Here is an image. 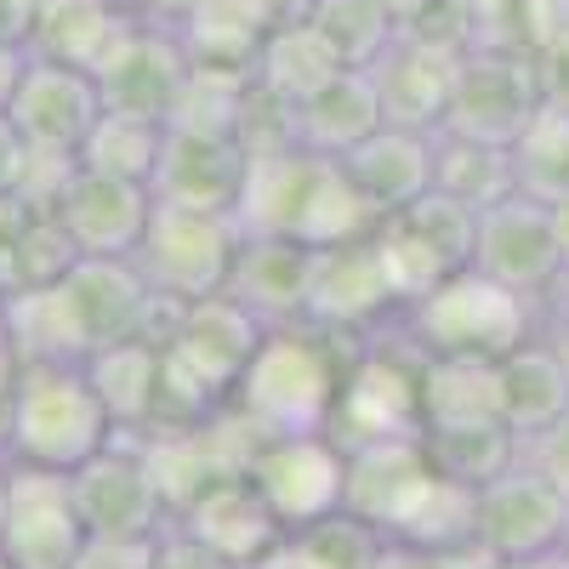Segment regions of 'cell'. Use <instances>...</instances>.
Wrapping results in <instances>:
<instances>
[{
	"instance_id": "cell-1",
	"label": "cell",
	"mask_w": 569,
	"mask_h": 569,
	"mask_svg": "<svg viewBox=\"0 0 569 569\" xmlns=\"http://www.w3.org/2000/svg\"><path fill=\"white\" fill-rule=\"evenodd\" d=\"M353 353H359V342L337 337V330H325V325H308V319L268 325V337L257 342L228 410L240 416L257 439L330 433V416H337Z\"/></svg>"
},
{
	"instance_id": "cell-2",
	"label": "cell",
	"mask_w": 569,
	"mask_h": 569,
	"mask_svg": "<svg viewBox=\"0 0 569 569\" xmlns=\"http://www.w3.org/2000/svg\"><path fill=\"white\" fill-rule=\"evenodd\" d=\"M536 297L512 291V284L479 273V268H456L445 273L427 297H416L399 313V337L427 353V359H501L518 342L536 337Z\"/></svg>"
},
{
	"instance_id": "cell-3",
	"label": "cell",
	"mask_w": 569,
	"mask_h": 569,
	"mask_svg": "<svg viewBox=\"0 0 569 569\" xmlns=\"http://www.w3.org/2000/svg\"><path fill=\"white\" fill-rule=\"evenodd\" d=\"M114 439V421L86 376V359H34L12 393V461L74 472Z\"/></svg>"
},
{
	"instance_id": "cell-4",
	"label": "cell",
	"mask_w": 569,
	"mask_h": 569,
	"mask_svg": "<svg viewBox=\"0 0 569 569\" xmlns=\"http://www.w3.org/2000/svg\"><path fill=\"white\" fill-rule=\"evenodd\" d=\"M52 302L63 313L74 359L131 337H166V319H171V302L154 297L137 257H80L52 284Z\"/></svg>"
},
{
	"instance_id": "cell-5",
	"label": "cell",
	"mask_w": 569,
	"mask_h": 569,
	"mask_svg": "<svg viewBox=\"0 0 569 569\" xmlns=\"http://www.w3.org/2000/svg\"><path fill=\"white\" fill-rule=\"evenodd\" d=\"M246 246V228L233 211H188V206H160L149 217V233L137 246V268L149 273L154 297L182 308L228 291L233 257Z\"/></svg>"
},
{
	"instance_id": "cell-6",
	"label": "cell",
	"mask_w": 569,
	"mask_h": 569,
	"mask_svg": "<svg viewBox=\"0 0 569 569\" xmlns=\"http://www.w3.org/2000/svg\"><path fill=\"white\" fill-rule=\"evenodd\" d=\"M69 496L86 518V536L98 541H154L171 525V501L137 433H114L91 461H80L69 472Z\"/></svg>"
},
{
	"instance_id": "cell-7",
	"label": "cell",
	"mask_w": 569,
	"mask_h": 569,
	"mask_svg": "<svg viewBox=\"0 0 569 569\" xmlns=\"http://www.w3.org/2000/svg\"><path fill=\"white\" fill-rule=\"evenodd\" d=\"M472 246H479V211L450 200L445 188H427L421 200L376 222V251L405 308L433 291L445 273L472 268Z\"/></svg>"
},
{
	"instance_id": "cell-8",
	"label": "cell",
	"mask_w": 569,
	"mask_h": 569,
	"mask_svg": "<svg viewBox=\"0 0 569 569\" xmlns=\"http://www.w3.org/2000/svg\"><path fill=\"white\" fill-rule=\"evenodd\" d=\"M541 109V86H536V58L518 40H472L456 58V86H450V109L439 131H461L479 142H507L530 126Z\"/></svg>"
},
{
	"instance_id": "cell-9",
	"label": "cell",
	"mask_w": 569,
	"mask_h": 569,
	"mask_svg": "<svg viewBox=\"0 0 569 569\" xmlns=\"http://www.w3.org/2000/svg\"><path fill=\"white\" fill-rule=\"evenodd\" d=\"M405 313L393 279L382 268V251H376V233L365 240H342L313 251V279H308V325H325L337 337L370 342Z\"/></svg>"
},
{
	"instance_id": "cell-10",
	"label": "cell",
	"mask_w": 569,
	"mask_h": 569,
	"mask_svg": "<svg viewBox=\"0 0 569 569\" xmlns=\"http://www.w3.org/2000/svg\"><path fill=\"white\" fill-rule=\"evenodd\" d=\"M246 479L262 490V501L273 507V518L284 525V536L313 525V518L337 512L342 490H348V450L330 433H279V439H257Z\"/></svg>"
},
{
	"instance_id": "cell-11",
	"label": "cell",
	"mask_w": 569,
	"mask_h": 569,
	"mask_svg": "<svg viewBox=\"0 0 569 569\" xmlns=\"http://www.w3.org/2000/svg\"><path fill=\"white\" fill-rule=\"evenodd\" d=\"M188 46L171 23H149V18H126L120 40L109 46V58L91 69L103 91L109 114H142V120H171L182 86H188Z\"/></svg>"
},
{
	"instance_id": "cell-12",
	"label": "cell",
	"mask_w": 569,
	"mask_h": 569,
	"mask_svg": "<svg viewBox=\"0 0 569 569\" xmlns=\"http://www.w3.org/2000/svg\"><path fill=\"white\" fill-rule=\"evenodd\" d=\"M479 541L501 563L569 547V490L518 456V467H507L501 479L479 490Z\"/></svg>"
},
{
	"instance_id": "cell-13",
	"label": "cell",
	"mask_w": 569,
	"mask_h": 569,
	"mask_svg": "<svg viewBox=\"0 0 569 569\" xmlns=\"http://www.w3.org/2000/svg\"><path fill=\"white\" fill-rule=\"evenodd\" d=\"M52 217L80 246V257H137L149 217H154V188L74 160V171L63 177L58 200H52Z\"/></svg>"
},
{
	"instance_id": "cell-14",
	"label": "cell",
	"mask_w": 569,
	"mask_h": 569,
	"mask_svg": "<svg viewBox=\"0 0 569 569\" xmlns=\"http://www.w3.org/2000/svg\"><path fill=\"white\" fill-rule=\"evenodd\" d=\"M472 268L512 284L536 302H547L563 284V257L552 233V206L536 194H507L501 206L479 211V246H472Z\"/></svg>"
},
{
	"instance_id": "cell-15",
	"label": "cell",
	"mask_w": 569,
	"mask_h": 569,
	"mask_svg": "<svg viewBox=\"0 0 569 569\" xmlns=\"http://www.w3.org/2000/svg\"><path fill=\"white\" fill-rule=\"evenodd\" d=\"M251 177V154L240 131H206V126H166L160 166L149 177L160 206H188V211H240Z\"/></svg>"
},
{
	"instance_id": "cell-16",
	"label": "cell",
	"mask_w": 569,
	"mask_h": 569,
	"mask_svg": "<svg viewBox=\"0 0 569 569\" xmlns=\"http://www.w3.org/2000/svg\"><path fill=\"white\" fill-rule=\"evenodd\" d=\"M86 541L91 536H86V518L69 496V472L18 467L12 472V512H7V530H0L7 563L12 569H69Z\"/></svg>"
},
{
	"instance_id": "cell-17",
	"label": "cell",
	"mask_w": 569,
	"mask_h": 569,
	"mask_svg": "<svg viewBox=\"0 0 569 569\" xmlns=\"http://www.w3.org/2000/svg\"><path fill=\"white\" fill-rule=\"evenodd\" d=\"M18 120V131L29 137V149L40 154H74L86 149V137L103 120V91L91 69L74 63H52V58H29L23 86L7 109Z\"/></svg>"
},
{
	"instance_id": "cell-18",
	"label": "cell",
	"mask_w": 569,
	"mask_h": 569,
	"mask_svg": "<svg viewBox=\"0 0 569 569\" xmlns=\"http://www.w3.org/2000/svg\"><path fill=\"white\" fill-rule=\"evenodd\" d=\"M433 485V461H427V445L421 433H405V439H370V445H353L348 450V490H342V507L370 518L376 530H399L405 512L421 501V490Z\"/></svg>"
},
{
	"instance_id": "cell-19",
	"label": "cell",
	"mask_w": 569,
	"mask_h": 569,
	"mask_svg": "<svg viewBox=\"0 0 569 569\" xmlns=\"http://www.w3.org/2000/svg\"><path fill=\"white\" fill-rule=\"evenodd\" d=\"M182 530H194L206 547H217L222 558H233L240 569H262L279 547H284V525L273 518V507L262 501V490L246 479H222L211 485L200 501H188L177 512Z\"/></svg>"
},
{
	"instance_id": "cell-20",
	"label": "cell",
	"mask_w": 569,
	"mask_h": 569,
	"mask_svg": "<svg viewBox=\"0 0 569 569\" xmlns=\"http://www.w3.org/2000/svg\"><path fill=\"white\" fill-rule=\"evenodd\" d=\"M456 58L461 52H439V46L393 34V46L370 63L376 98H382V120L410 126V131H439L445 109H450V86H456Z\"/></svg>"
},
{
	"instance_id": "cell-21",
	"label": "cell",
	"mask_w": 569,
	"mask_h": 569,
	"mask_svg": "<svg viewBox=\"0 0 569 569\" xmlns=\"http://www.w3.org/2000/svg\"><path fill=\"white\" fill-rule=\"evenodd\" d=\"M308 279H313V246L279 240V233H246L228 273V297L246 302L262 325H297L308 313Z\"/></svg>"
},
{
	"instance_id": "cell-22",
	"label": "cell",
	"mask_w": 569,
	"mask_h": 569,
	"mask_svg": "<svg viewBox=\"0 0 569 569\" xmlns=\"http://www.w3.org/2000/svg\"><path fill=\"white\" fill-rule=\"evenodd\" d=\"M496 393H501V421L518 439H541L547 427H558L569 416V359L558 348V337H536L518 342L512 353L496 359Z\"/></svg>"
},
{
	"instance_id": "cell-23",
	"label": "cell",
	"mask_w": 569,
	"mask_h": 569,
	"mask_svg": "<svg viewBox=\"0 0 569 569\" xmlns=\"http://www.w3.org/2000/svg\"><path fill=\"white\" fill-rule=\"evenodd\" d=\"M342 171L353 177V188L370 200L376 217H393L433 188V131L376 126L359 149L342 154Z\"/></svg>"
},
{
	"instance_id": "cell-24",
	"label": "cell",
	"mask_w": 569,
	"mask_h": 569,
	"mask_svg": "<svg viewBox=\"0 0 569 569\" xmlns=\"http://www.w3.org/2000/svg\"><path fill=\"white\" fill-rule=\"evenodd\" d=\"M86 376H91V388H98L114 433L149 439L160 427V393H166L160 337H131V342H109L98 353H86Z\"/></svg>"
},
{
	"instance_id": "cell-25",
	"label": "cell",
	"mask_w": 569,
	"mask_h": 569,
	"mask_svg": "<svg viewBox=\"0 0 569 569\" xmlns=\"http://www.w3.org/2000/svg\"><path fill=\"white\" fill-rule=\"evenodd\" d=\"M376 126H388V120H382V98H376L370 69H342L308 103H297V142L313 154H330V160L359 149Z\"/></svg>"
},
{
	"instance_id": "cell-26",
	"label": "cell",
	"mask_w": 569,
	"mask_h": 569,
	"mask_svg": "<svg viewBox=\"0 0 569 569\" xmlns=\"http://www.w3.org/2000/svg\"><path fill=\"white\" fill-rule=\"evenodd\" d=\"M126 7L120 0H46L29 23V52L52 58V63H74V69H98L109 58V46L126 29Z\"/></svg>"
},
{
	"instance_id": "cell-27",
	"label": "cell",
	"mask_w": 569,
	"mask_h": 569,
	"mask_svg": "<svg viewBox=\"0 0 569 569\" xmlns=\"http://www.w3.org/2000/svg\"><path fill=\"white\" fill-rule=\"evenodd\" d=\"M501 421L496 365L490 359H427L421 353V433Z\"/></svg>"
},
{
	"instance_id": "cell-28",
	"label": "cell",
	"mask_w": 569,
	"mask_h": 569,
	"mask_svg": "<svg viewBox=\"0 0 569 569\" xmlns=\"http://www.w3.org/2000/svg\"><path fill=\"white\" fill-rule=\"evenodd\" d=\"M348 63L325 46V34L308 23V18H291V23H279V29H268V40H262V52H257V69H251V80L262 86V91H273V98H284V103H308L319 86H330Z\"/></svg>"
},
{
	"instance_id": "cell-29",
	"label": "cell",
	"mask_w": 569,
	"mask_h": 569,
	"mask_svg": "<svg viewBox=\"0 0 569 569\" xmlns=\"http://www.w3.org/2000/svg\"><path fill=\"white\" fill-rule=\"evenodd\" d=\"M433 188H445L450 200L490 211L507 194H518V166L507 142H479L461 131H433Z\"/></svg>"
},
{
	"instance_id": "cell-30",
	"label": "cell",
	"mask_w": 569,
	"mask_h": 569,
	"mask_svg": "<svg viewBox=\"0 0 569 569\" xmlns=\"http://www.w3.org/2000/svg\"><path fill=\"white\" fill-rule=\"evenodd\" d=\"M388 530H376L370 518L337 507V512H325L313 518V525L291 530L284 536V547L268 558V569H376L388 552Z\"/></svg>"
},
{
	"instance_id": "cell-31",
	"label": "cell",
	"mask_w": 569,
	"mask_h": 569,
	"mask_svg": "<svg viewBox=\"0 0 569 569\" xmlns=\"http://www.w3.org/2000/svg\"><path fill=\"white\" fill-rule=\"evenodd\" d=\"M427 461L445 479L467 485V490H485L490 479H501L507 467H518L525 456V439L512 433L507 421H485V427H445V433H421Z\"/></svg>"
},
{
	"instance_id": "cell-32",
	"label": "cell",
	"mask_w": 569,
	"mask_h": 569,
	"mask_svg": "<svg viewBox=\"0 0 569 569\" xmlns=\"http://www.w3.org/2000/svg\"><path fill=\"white\" fill-rule=\"evenodd\" d=\"M308 23L325 34V46L348 69H370L399 34L382 0H308Z\"/></svg>"
},
{
	"instance_id": "cell-33",
	"label": "cell",
	"mask_w": 569,
	"mask_h": 569,
	"mask_svg": "<svg viewBox=\"0 0 569 569\" xmlns=\"http://www.w3.org/2000/svg\"><path fill=\"white\" fill-rule=\"evenodd\" d=\"M512 166H518V188L536 200H563L569 194V109L541 103L530 114V126L512 137Z\"/></svg>"
},
{
	"instance_id": "cell-34",
	"label": "cell",
	"mask_w": 569,
	"mask_h": 569,
	"mask_svg": "<svg viewBox=\"0 0 569 569\" xmlns=\"http://www.w3.org/2000/svg\"><path fill=\"white\" fill-rule=\"evenodd\" d=\"M160 142H166V120H142V114H109L98 120V131L86 137L80 166H98L131 182H149L160 166Z\"/></svg>"
},
{
	"instance_id": "cell-35",
	"label": "cell",
	"mask_w": 569,
	"mask_h": 569,
	"mask_svg": "<svg viewBox=\"0 0 569 569\" xmlns=\"http://www.w3.org/2000/svg\"><path fill=\"white\" fill-rule=\"evenodd\" d=\"M149 569H240L233 558H222L217 547H206L194 530H182L177 518L154 536V552H149Z\"/></svg>"
},
{
	"instance_id": "cell-36",
	"label": "cell",
	"mask_w": 569,
	"mask_h": 569,
	"mask_svg": "<svg viewBox=\"0 0 569 569\" xmlns=\"http://www.w3.org/2000/svg\"><path fill=\"white\" fill-rule=\"evenodd\" d=\"M40 211L46 206H34L23 194H0V284H7V297L18 284V257H23V240H29V222Z\"/></svg>"
},
{
	"instance_id": "cell-37",
	"label": "cell",
	"mask_w": 569,
	"mask_h": 569,
	"mask_svg": "<svg viewBox=\"0 0 569 569\" xmlns=\"http://www.w3.org/2000/svg\"><path fill=\"white\" fill-rule=\"evenodd\" d=\"M530 58H536V86H541V103L569 109V34L530 46Z\"/></svg>"
},
{
	"instance_id": "cell-38",
	"label": "cell",
	"mask_w": 569,
	"mask_h": 569,
	"mask_svg": "<svg viewBox=\"0 0 569 569\" xmlns=\"http://www.w3.org/2000/svg\"><path fill=\"white\" fill-rule=\"evenodd\" d=\"M456 7L467 12L472 40H518V7H525V0H456Z\"/></svg>"
},
{
	"instance_id": "cell-39",
	"label": "cell",
	"mask_w": 569,
	"mask_h": 569,
	"mask_svg": "<svg viewBox=\"0 0 569 569\" xmlns=\"http://www.w3.org/2000/svg\"><path fill=\"white\" fill-rule=\"evenodd\" d=\"M149 552H154V541H98L91 536L69 569H149Z\"/></svg>"
},
{
	"instance_id": "cell-40",
	"label": "cell",
	"mask_w": 569,
	"mask_h": 569,
	"mask_svg": "<svg viewBox=\"0 0 569 569\" xmlns=\"http://www.w3.org/2000/svg\"><path fill=\"white\" fill-rule=\"evenodd\" d=\"M18 376H23V359L7 342V330H0V461H12V393H18Z\"/></svg>"
},
{
	"instance_id": "cell-41",
	"label": "cell",
	"mask_w": 569,
	"mask_h": 569,
	"mask_svg": "<svg viewBox=\"0 0 569 569\" xmlns=\"http://www.w3.org/2000/svg\"><path fill=\"white\" fill-rule=\"evenodd\" d=\"M23 166H29V137L18 131V120L7 109H0V194H18Z\"/></svg>"
},
{
	"instance_id": "cell-42",
	"label": "cell",
	"mask_w": 569,
	"mask_h": 569,
	"mask_svg": "<svg viewBox=\"0 0 569 569\" xmlns=\"http://www.w3.org/2000/svg\"><path fill=\"white\" fill-rule=\"evenodd\" d=\"M29 58H34V52H29V40H23V34H12V29H0V109H12Z\"/></svg>"
},
{
	"instance_id": "cell-43",
	"label": "cell",
	"mask_w": 569,
	"mask_h": 569,
	"mask_svg": "<svg viewBox=\"0 0 569 569\" xmlns=\"http://www.w3.org/2000/svg\"><path fill=\"white\" fill-rule=\"evenodd\" d=\"M120 7L131 12V18H149V23H182L188 12H194L200 7V0H120Z\"/></svg>"
},
{
	"instance_id": "cell-44",
	"label": "cell",
	"mask_w": 569,
	"mask_h": 569,
	"mask_svg": "<svg viewBox=\"0 0 569 569\" xmlns=\"http://www.w3.org/2000/svg\"><path fill=\"white\" fill-rule=\"evenodd\" d=\"M376 569H439V558L421 552V547H405V541H388V552H382Z\"/></svg>"
},
{
	"instance_id": "cell-45",
	"label": "cell",
	"mask_w": 569,
	"mask_h": 569,
	"mask_svg": "<svg viewBox=\"0 0 569 569\" xmlns=\"http://www.w3.org/2000/svg\"><path fill=\"white\" fill-rule=\"evenodd\" d=\"M552 233H558V257H563V284H569V194L552 200Z\"/></svg>"
},
{
	"instance_id": "cell-46",
	"label": "cell",
	"mask_w": 569,
	"mask_h": 569,
	"mask_svg": "<svg viewBox=\"0 0 569 569\" xmlns=\"http://www.w3.org/2000/svg\"><path fill=\"white\" fill-rule=\"evenodd\" d=\"M507 569H569V547H552V552H536V558H518Z\"/></svg>"
},
{
	"instance_id": "cell-47",
	"label": "cell",
	"mask_w": 569,
	"mask_h": 569,
	"mask_svg": "<svg viewBox=\"0 0 569 569\" xmlns=\"http://www.w3.org/2000/svg\"><path fill=\"white\" fill-rule=\"evenodd\" d=\"M12 461H0V530H7V512H12Z\"/></svg>"
},
{
	"instance_id": "cell-48",
	"label": "cell",
	"mask_w": 569,
	"mask_h": 569,
	"mask_svg": "<svg viewBox=\"0 0 569 569\" xmlns=\"http://www.w3.org/2000/svg\"><path fill=\"white\" fill-rule=\"evenodd\" d=\"M0 313H7V284H0Z\"/></svg>"
},
{
	"instance_id": "cell-49",
	"label": "cell",
	"mask_w": 569,
	"mask_h": 569,
	"mask_svg": "<svg viewBox=\"0 0 569 569\" xmlns=\"http://www.w3.org/2000/svg\"><path fill=\"white\" fill-rule=\"evenodd\" d=\"M0 569H12V563H7V552H0Z\"/></svg>"
},
{
	"instance_id": "cell-50",
	"label": "cell",
	"mask_w": 569,
	"mask_h": 569,
	"mask_svg": "<svg viewBox=\"0 0 569 569\" xmlns=\"http://www.w3.org/2000/svg\"><path fill=\"white\" fill-rule=\"evenodd\" d=\"M262 569H268V563H262Z\"/></svg>"
}]
</instances>
